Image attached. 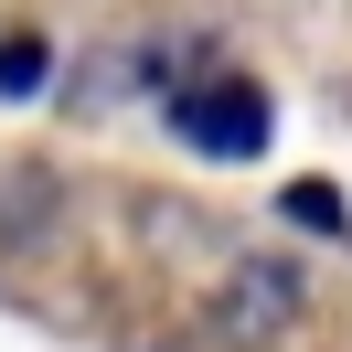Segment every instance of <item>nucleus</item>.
I'll use <instances>...</instances> for the list:
<instances>
[{"mask_svg": "<svg viewBox=\"0 0 352 352\" xmlns=\"http://www.w3.org/2000/svg\"><path fill=\"white\" fill-rule=\"evenodd\" d=\"M288 224H309V235H342V192H320V182H299V192H288Z\"/></svg>", "mask_w": 352, "mask_h": 352, "instance_id": "obj_3", "label": "nucleus"}, {"mask_svg": "<svg viewBox=\"0 0 352 352\" xmlns=\"http://www.w3.org/2000/svg\"><path fill=\"white\" fill-rule=\"evenodd\" d=\"M43 65H54L43 32H11V43H0V96H32V86H43Z\"/></svg>", "mask_w": 352, "mask_h": 352, "instance_id": "obj_2", "label": "nucleus"}, {"mask_svg": "<svg viewBox=\"0 0 352 352\" xmlns=\"http://www.w3.org/2000/svg\"><path fill=\"white\" fill-rule=\"evenodd\" d=\"M171 139L203 150V160H256L267 139H278V96H267L256 75L214 65V75H192V86H171Z\"/></svg>", "mask_w": 352, "mask_h": 352, "instance_id": "obj_1", "label": "nucleus"}]
</instances>
